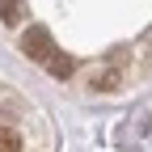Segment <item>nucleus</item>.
Listing matches in <instances>:
<instances>
[{
	"label": "nucleus",
	"mask_w": 152,
	"mask_h": 152,
	"mask_svg": "<svg viewBox=\"0 0 152 152\" xmlns=\"http://www.w3.org/2000/svg\"><path fill=\"white\" fill-rule=\"evenodd\" d=\"M21 51L30 55V59H38V64H47L51 55H55V42H51V30H47V26H30V30L21 34Z\"/></svg>",
	"instance_id": "nucleus-2"
},
{
	"label": "nucleus",
	"mask_w": 152,
	"mask_h": 152,
	"mask_svg": "<svg viewBox=\"0 0 152 152\" xmlns=\"http://www.w3.org/2000/svg\"><path fill=\"white\" fill-rule=\"evenodd\" d=\"M123 72H127V51H110V59L89 76V89H97V93H114L123 80Z\"/></svg>",
	"instance_id": "nucleus-1"
},
{
	"label": "nucleus",
	"mask_w": 152,
	"mask_h": 152,
	"mask_svg": "<svg viewBox=\"0 0 152 152\" xmlns=\"http://www.w3.org/2000/svg\"><path fill=\"white\" fill-rule=\"evenodd\" d=\"M0 152H21V135L13 127H0Z\"/></svg>",
	"instance_id": "nucleus-5"
},
{
	"label": "nucleus",
	"mask_w": 152,
	"mask_h": 152,
	"mask_svg": "<svg viewBox=\"0 0 152 152\" xmlns=\"http://www.w3.org/2000/svg\"><path fill=\"white\" fill-rule=\"evenodd\" d=\"M21 13H26L21 0H0V21H4V26H17V21H21Z\"/></svg>",
	"instance_id": "nucleus-4"
},
{
	"label": "nucleus",
	"mask_w": 152,
	"mask_h": 152,
	"mask_svg": "<svg viewBox=\"0 0 152 152\" xmlns=\"http://www.w3.org/2000/svg\"><path fill=\"white\" fill-rule=\"evenodd\" d=\"M42 68L55 76V80H68V76L76 72V59H72V55H64V51H55V55H51V59H47Z\"/></svg>",
	"instance_id": "nucleus-3"
}]
</instances>
